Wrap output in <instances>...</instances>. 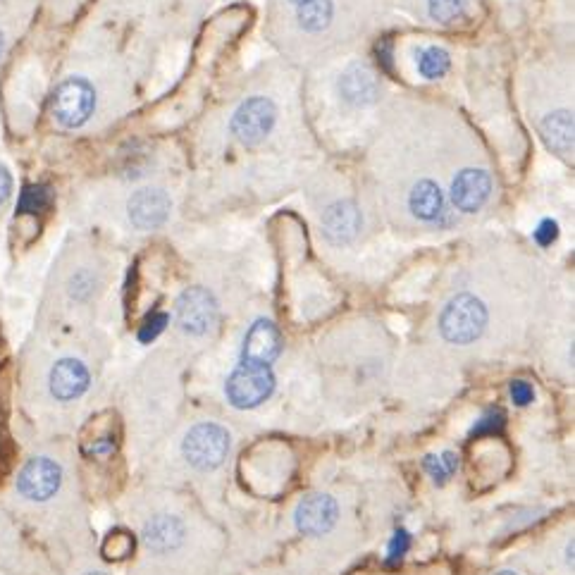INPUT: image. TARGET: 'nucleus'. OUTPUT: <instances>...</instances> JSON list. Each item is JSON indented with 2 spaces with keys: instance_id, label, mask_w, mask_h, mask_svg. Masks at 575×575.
<instances>
[{
  "instance_id": "21",
  "label": "nucleus",
  "mask_w": 575,
  "mask_h": 575,
  "mask_svg": "<svg viewBox=\"0 0 575 575\" xmlns=\"http://www.w3.org/2000/svg\"><path fill=\"white\" fill-rule=\"evenodd\" d=\"M423 466H425V471H428L437 482H444L449 478V475L456 473V466H459V461H456V456L451 454V451H444L442 456H428Z\"/></svg>"
},
{
  "instance_id": "19",
  "label": "nucleus",
  "mask_w": 575,
  "mask_h": 575,
  "mask_svg": "<svg viewBox=\"0 0 575 575\" xmlns=\"http://www.w3.org/2000/svg\"><path fill=\"white\" fill-rule=\"evenodd\" d=\"M468 12H471V0H425V15L442 27L466 20Z\"/></svg>"
},
{
  "instance_id": "11",
  "label": "nucleus",
  "mask_w": 575,
  "mask_h": 575,
  "mask_svg": "<svg viewBox=\"0 0 575 575\" xmlns=\"http://www.w3.org/2000/svg\"><path fill=\"white\" fill-rule=\"evenodd\" d=\"M337 89H339V96H342V101L356 110L373 105L377 98H380V91H382L375 74L361 63L346 67V70L342 72V77H339Z\"/></svg>"
},
{
  "instance_id": "4",
  "label": "nucleus",
  "mask_w": 575,
  "mask_h": 575,
  "mask_svg": "<svg viewBox=\"0 0 575 575\" xmlns=\"http://www.w3.org/2000/svg\"><path fill=\"white\" fill-rule=\"evenodd\" d=\"M227 399L237 408H256L275 389V377L265 363L244 361L227 380Z\"/></svg>"
},
{
  "instance_id": "3",
  "label": "nucleus",
  "mask_w": 575,
  "mask_h": 575,
  "mask_svg": "<svg viewBox=\"0 0 575 575\" xmlns=\"http://www.w3.org/2000/svg\"><path fill=\"white\" fill-rule=\"evenodd\" d=\"M96 108V89L84 77L67 79L53 94V117L60 127L77 129L82 127Z\"/></svg>"
},
{
  "instance_id": "25",
  "label": "nucleus",
  "mask_w": 575,
  "mask_h": 575,
  "mask_svg": "<svg viewBox=\"0 0 575 575\" xmlns=\"http://www.w3.org/2000/svg\"><path fill=\"white\" fill-rule=\"evenodd\" d=\"M129 549H132V540H129V535L125 533H117L110 537L108 542H105V547H103V552L108 559H125V556L129 554Z\"/></svg>"
},
{
  "instance_id": "20",
  "label": "nucleus",
  "mask_w": 575,
  "mask_h": 575,
  "mask_svg": "<svg viewBox=\"0 0 575 575\" xmlns=\"http://www.w3.org/2000/svg\"><path fill=\"white\" fill-rule=\"evenodd\" d=\"M451 58L440 46L418 48L416 53V70L423 79H442L449 72Z\"/></svg>"
},
{
  "instance_id": "33",
  "label": "nucleus",
  "mask_w": 575,
  "mask_h": 575,
  "mask_svg": "<svg viewBox=\"0 0 575 575\" xmlns=\"http://www.w3.org/2000/svg\"><path fill=\"white\" fill-rule=\"evenodd\" d=\"M86 575H105V573H86Z\"/></svg>"
},
{
  "instance_id": "28",
  "label": "nucleus",
  "mask_w": 575,
  "mask_h": 575,
  "mask_svg": "<svg viewBox=\"0 0 575 575\" xmlns=\"http://www.w3.org/2000/svg\"><path fill=\"white\" fill-rule=\"evenodd\" d=\"M559 237V225L554 220H542L540 227L535 230V239L540 246H549Z\"/></svg>"
},
{
  "instance_id": "12",
  "label": "nucleus",
  "mask_w": 575,
  "mask_h": 575,
  "mask_svg": "<svg viewBox=\"0 0 575 575\" xmlns=\"http://www.w3.org/2000/svg\"><path fill=\"white\" fill-rule=\"evenodd\" d=\"M361 225V208L349 199L335 201L332 206H327L323 213V234L327 241H332V244L337 246L354 241L358 232H361Z\"/></svg>"
},
{
  "instance_id": "32",
  "label": "nucleus",
  "mask_w": 575,
  "mask_h": 575,
  "mask_svg": "<svg viewBox=\"0 0 575 575\" xmlns=\"http://www.w3.org/2000/svg\"><path fill=\"white\" fill-rule=\"evenodd\" d=\"M0 53H3V36H0Z\"/></svg>"
},
{
  "instance_id": "8",
  "label": "nucleus",
  "mask_w": 575,
  "mask_h": 575,
  "mask_svg": "<svg viewBox=\"0 0 575 575\" xmlns=\"http://www.w3.org/2000/svg\"><path fill=\"white\" fill-rule=\"evenodd\" d=\"M492 196V177L485 168H461L451 179V203L461 213H478Z\"/></svg>"
},
{
  "instance_id": "27",
  "label": "nucleus",
  "mask_w": 575,
  "mask_h": 575,
  "mask_svg": "<svg viewBox=\"0 0 575 575\" xmlns=\"http://www.w3.org/2000/svg\"><path fill=\"white\" fill-rule=\"evenodd\" d=\"M509 392H511V399L516 401L518 406H528L530 401L535 399L533 387H530L525 380H513L511 387H509Z\"/></svg>"
},
{
  "instance_id": "5",
  "label": "nucleus",
  "mask_w": 575,
  "mask_h": 575,
  "mask_svg": "<svg viewBox=\"0 0 575 575\" xmlns=\"http://www.w3.org/2000/svg\"><path fill=\"white\" fill-rule=\"evenodd\" d=\"M184 456L199 471H213L230 454V435L215 423H201L189 430L184 440Z\"/></svg>"
},
{
  "instance_id": "29",
  "label": "nucleus",
  "mask_w": 575,
  "mask_h": 575,
  "mask_svg": "<svg viewBox=\"0 0 575 575\" xmlns=\"http://www.w3.org/2000/svg\"><path fill=\"white\" fill-rule=\"evenodd\" d=\"M10 189H12V179H10V172L5 168H0V206H3L5 201H8L10 196Z\"/></svg>"
},
{
  "instance_id": "26",
  "label": "nucleus",
  "mask_w": 575,
  "mask_h": 575,
  "mask_svg": "<svg viewBox=\"0 0 575 575\" xmlns=\"http://www.w3.org/2000/svg\"><path fill=\"white\" fill-rule=\"evenodd\" d=\"M408 547H411V535H408L406 530H397L392 537V542H389V564L399 561L401 556L408 552Z\"/></svg>"
},
{
  "instance_id": "18",
  "label": "nucleus",
  "mask_w": 575,
  "mask_h": 575,
  "mask_svg": "<svg viewBox=\"0 0 575 575\" xmlns=\"http://www.w3.org/2000/svg\"><path fill=\"white\" fill-rule=\"evenodd\" d=\"M144 542L151 552H175L184 542V525L175 516H156L146 523Z\"/></svg>"
},
{
  "instance_id": "14",
  "label": "nucleus",
  "mask_w": 575,
  "mask_h": 575,
  "mask_svg": "<svg viewBox=\"0 0 575 575\" xmlns=\"http://www.w3.org/2000/svg\"><path fill=\"white\" fill-rule=\"evenodd\" d=\"M89 380V370H86L82 361L63 358L51 370V392L60 401L79 399L89 389Z\"/></svg>"
},
{
  "instance_id": "31",
  "label": "nucleus",
  "mask_w": 575,
  "mask_h": 575,
  "mask_svg": "<svg viewBox=\"0 0 575 575\" xmlns=\"http://www.w3.org/2000/svg\"><path fill=\"white\" fill-rule=\"evenodd\" d=\"M497 575H516V573H511V571H502V573H497Z\"/></svg>"
},
{
  "instance_id": "24",
  "label": "nucleus",
  "mask_w": 575,
  "mask_h": 575,
  "mask_svg": "<svg viewBox=\"0 0 575 575\" xmlns=\"http://www.w3.org/2000/svg\"><path fill=\"white\" fill-rule=\"evenodd\" d=\"M168 313H151L148 318L144 320V325H141V332H139V339L141 342H153L160 332L165 330V325H168Z\"/></svg>"
},
{
  "instance_id": "10",
  "label": "nucleus",
  "mask_w": 575,
  "mask_h": 575,
  "mask_svg": "<svg viewBox=\"0 0 575 575\" xmlns=\"http://www.w3.org/2000/svg\"><path fill=\"white\" fill-rule=\"evenodd\" d=\"M127 210H129V220H132V225L136 227V230L148 232V230H158V227H163L165 222H168L172 201L163 189L146 187V189L136 191L132 199H129Z\"/></svg>"
},
{
  "instance_id": "23",
  "label": "nucleus",
  "mask_w": 575,
  "mask_h": 575,
  "mask_svg": "<svg viewBox=\"0 0 575 575\" xmlns=\"http://www.w3.org/2000/svg\"><path fill=\"white\" fill-rule=\"evenodd\" d=\"M504 425H506V416H504V411L502 408H490V411L485 413L478 420V425H475L471 435L473 437H480V435H499V432L504 430Z\"/></svg>"
},
{
  "instance_id": "13",
  "label": "nucleus",
  "mask_w": 575,
  "mask_h": 575,
  "mask_svg": "<svg viewBox=\"0 0 575 575\" xmlns=\"http://www.w3.org/2000/svg\"><path fill=\"white\" fill-rule=\"evenodd\" d=\"M339 516L337 502L327 494H311L296 506V525L304 535H325L335 528Z\"/></svg>"
},
{
  "instance_id": "6",
  "label": "nucleus",
  "mask_w": 575,
  "mask_h": 575,
  "mask_svg": "<svg viewBox=\"0 0 575 575\" xmlns=\"http://www.w3.org/2000/svg\"><path fill=\"white\" fill-rule=\"evenodd\" d=\"M218 320V304L213 294L201 287H191L177 301V323L187 335L201 337Z\"/></svg>"
},
{
  "instance_id": "16",
  "label": "nucleus",
  "mask_w": 575,
  "mask_h": 575,
  "mask_svg": "<svg viewBox=\"0 0 575 575\" xmlns=\"http://www.w3.org/2000/svg\"><path fill=\"white\" fill-rule=\"evenodd\" d=\"M540 134L547 141L549 151L568 158L573 153V113L568 108L552 110L542 117Z\"/></svg>"
},
{
  "instance_id": "17",
  "label": "nucleus",
  "mask_w": 575,
  "mask_h": 575,
  "mask_svg": "<svg viewBox=\"0 0 575 575\" xmlns=\"http://www.w3.org/2000/svg\"><path fill=\"white\" fill-rule=\"evenodd\" d=\"M335 15V0H306V3L296 5L294 24L301 34L320 36L335 24Z\"/></svg>"
},
{
  "instance_id": "1",
  "label": "nucleus",
  "mask_w": 575,
  "mask_h": 575,
  "mask_svg": "<svg viewBox=\"0 0 575 575\" xmlns=\"http://www.w3.org/2000/svg\"><path fill=\"white\" fill-rule=\"evenodd\" d=\"M277 117L280 110L270 96H251L234 110L230 134L241 146H261L275 132Z\"/></svg>"
},
{
  "instance_id": "15",
  "label": "nucleus",
  "mask_w": 575,
  "mask_h": 575,
  "mask_svg": "<svg viewBox=\"0 0 575 575\" xmlns=\"http://www.w3.org/2000/svg\"><path fill=\"white\" fill-rule=\"evenodd\" d=\"M282 351V337L270 320H258L251 325L244 339V361L270 366Z\"/></svg>"
},
{
  "instance_id": "2",
  "label": "nucleus",
  "mask_w": 575,
  "mask_h": 575,
  "mask_svg": "<svg viewBox=\"0 0 575 575\" xmlns=\"http://www.w3.org/2000/svg\"><path fill=\"white\" fill-rule=\"evenodd\" d=\"M487 308L478 296L459 294L442 311L440 330L451 344H471L485 332Z\"/></svg>"
},
{
  "instance_id": "30",
  "label": "nucleus",
  "mask_w": 575,
  "mask_h": 575,
  "mask_svg": "<svg viewBox=\"0 0 575 575\" xmlns=\"http://www.w3.org/2000/svg\"><path fill=\"white\" fill-rule=\"evenodd\" d=\"M289 3H292V5H294V8H296V5H301V3H306V0H289Z\"/></svg>"
},
{
  "instance_id": "9",
  "label": "nucleus",
  "mask_w": 575,
  "mask_h": 575,
  "mask_svg": "<svg viewBox=\"0 0 575 575\" xmlns=\"http://www.w3.org/2000/svg\"><path fill=\"white\" fill-rule=\"evenodd\" d=\"M406 206L411 210V215L420 222H428V225H447L449 222V208L447 199H444V191L437 187V182H432L430 177H420L411 184L406 194Z\"/></svg>"
},
{
  "instance_id": "7",
  "label": "nucleus",
  "mask_w": 575,
  "mask_h": 575,
  "mask_svg": "<svg viewBox=\"0 0 575 575\" xmlns=\"http://www.w3.org/2000/svg\"><path fill=\"white\" fill-rule=\"evenodd\" d=\"M60 482H63V468L53 459L36 456L22 468L20 478H17V492L32 502H46L60 490Z\"/></svg>"
},
{
  "instance_id": "22",
  "label": "nucleus",
  "mask_w": 575,
  "mask_h": 575,
  "mask_svg": "<svg viewBox=\"0 0 575 575\" xmlns=\"http://www.w3.org/2000/svg\"><path fill=\"white\" fill-rule=\"evenodd\" d=\"M51 206V191L46 187H29L20 199V213H41Z\"/></svg>"
}]
</instances>
